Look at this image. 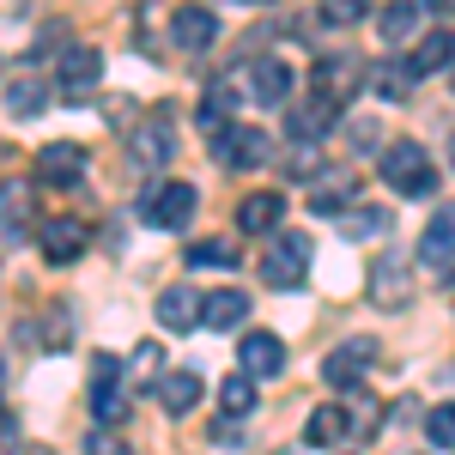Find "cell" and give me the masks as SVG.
<instances>
[{
  "mask_svg": "<svg viewBox=\"0 0 455 455\" xmlns=\"http://www.w3.org/2000/svg\"><path fill=\"white\" fill-rule=\"evenodd\" d=\"M383 182L395 195H431L437 188V164H431V152L413 140H395L383 152Z\"/></svg>",
  "mask_w": 455,
  "mask_h": 455,
  "instance_id": "1",
  "label": "cell"
},
{
  "mask_svg": "<svg viewBox=\"0 0 455 455\" xmlns=\"http://www.w3.org/2000/svg\"><path fill=\"white\" fill-rule=\"evenodd\" d=\"M304 274H310V237L304 231H280L267 243V255H261V280L274 285V291H298Z\"/></svg>",
  "mask_w": 455,
  "mask_h": 455,
  "instance_id": "2",
  "label": "cell"
},
{
  "mask_svg": "<svg viewBox=\"0 0 455 455\" xmlns=\"http://www.w3.org/2000/svg\"><path fill=\"white\" fill-rule=\"evenodd\" d=\"M267 134L261 128H237V122H225V128H212V158L225 164V171H255V164H267Z\"/></svg>",
  "mask_w": 455,
  "mask_h": 455,
  "instance_id": "3",
  "label": "cell"
},
{
  "mask_svg": "<svg viewBox=\"0 0 455 455\" xmlns=\"http://www.w3.org/2000/svg\"><path fill=\"white\" fill-rule=\"evenodd\" d=\"M201 207V195L188 188V182H158L152 195H146V225H158V231H188V219Z\"/></svg>",
  "mask_w": 455,
  "mask_h": 455,
  "instance_id": "4",
  "label": "cell"
},
{
  "mask_svg": "<svg viewBox=\"0 0 455 455\" xmlns=\"http://www.w3.org/2000/svg\"><path fill=\"white\" fill-rule=\"evenodd\" d=\"M407 298H413V267H407V255L383 249V255L371 261V304H377V310H401Z\"/></svg>",
  "mask_w": 455,
  "mask_h": 455,
  "instance_id": "5",
  "label": "cell"
},
{
  "mask_svg": "<svg viewBox=\"0 0 455 455\" xmlns=\"http://www.w3.org/2000/svg\"><path fill=\"white\" fill-rule=\"evenodd\" d=\"M219 43V12L212 6H176L171 12V49L176 55H207Z\"/></svg>",
  "mask_w": 455,
  "mask_h": 455,
  "instance_id": "6",
  "label": "cell"
},
{
  "mask_svg": "<svg viewBox=\"0 0 455 455\" xmlns=\"http://www.w3.org/2000/svg\"><path fill=\"white\" fill-rule=\"evenodd\" d=\"M128 158H134V171H164L176 158V128L171 116H152V122H140L134 134H128Z\"/></svg>",
  "mask_w": 455,
  "mask_h": 455,
  "instance_id": "7",
  "label": "cell"
},
{
  "mask_svg": "<svg viewBox=\"0 0 455 455\" xmlns=\"http://www.w3.org/2000/svg\"><path fill=\"white\" fill-rule=\"evenodd\" d=\"M358 85H364V68L352 55H322L310 73V98H328V104H347Z\"/></svg>",
  "mask_w": 455,
  "mask_h": 455,
  "instance_id": "8",
  "label": "cell"
},
{
  "mask_svg": "<svg viewBox=\"0 0 455 455\" xmlns=\"http://www.w3.org/2000/svg\"><path fill=\"white\" fill-rule=\"evenodd\" d=\"M152 315H158V328L188 334V328H201V322H207V298H201V291H188V285H171V291L152 304Z\"/></svg>",
  "mask_w": 455,
  "mask_h": 455,
  "instance_id": "9",
  "label": "cell"
},
{
  "mask_svg": "<svg viewBox=\"0 0 455 455\" xmlns=\"http://www.w3.org/2000/svg\"><path fill=\"white\" fill-rule=\"evenodd\" d=\"M371 347H377V340H347L340 352H328V358H322V383L328 388H358L364 371H371Z\"/></svg>",
  "mask_w": 455,
  "mask_h": 455,
  "instance_id": "10",
  "label": "cell"
},
{
  "mask_svg": "<svg viewBox=\"0 0 455 455\" xmlns=\"http://www.w3.org/2000/svg\"><path fill=\"white\" fill-rule=\"evenodd\" d=\"M419 261L425 267H437L443 280L455 274V207H443L431 225H425V237H419Z\"/></svg>",
  "mask_w": 455,
  "mask_h": 455,
  "instance_id": "11",
  "label": "cell"
},
{
  "mask_svg": "<svg viewBox=\"0 0 455 455\" xmlns=\"http://www.w3.org/2000/svg\"><path fill=\"white\" fill-rule=\"evenodd\" d=\"M334 122H340V104H328V98H310V104H291V116H285V134H291L298 146H310V140H322Z\"/></svg>",
  "mask_w": 455,
  "mask_h": 455,
  "instance_id": "12",
  "label": "cell"
},
{
  "mask_svg": "<svg viewBox=\"0 0 455 455\" xmlns=\"http://www.w3.org/2000/svg\"><path fill=\"white\" fill-rule=\"evenodd\" d=\"M237 358H243V377H280L285 371V340L280 334H243V347H237Z\"/></svg>",
  "mask_w": 455,
  "mask_h": 455,
  "instance_id": "13",
  "label": "cell"
},
{
  "mask_svg": "<svg viewBox=\"0 0 455 455\" xmlns=\"http://www.w3.org/2000/svg\"><path fill=\"white\" fill-rule=\"evenodd\" d=\"M413 79H419V73L407 68V61H371V68H364V85H371V98H383V104H407V92H413Z\"/></svg>",
  "mask_w": 455,
  "mask_h": 455,
  "instance_id": "14",
  "label": "cell"
},
{
  "mask_svg": "<svg viewBox=\"0 0 455 455\" xmlns=\"http://www.w3.org/2000/svg\"><path fill=\"white\" fill-rule=\"evenodd\" d=\"M55 79H61V92H68V98H79V92H92V85L104 79V55H98V49H68Z\"/></svg>",
  "mask_w": 455,
  "mask_h": 455,
  "instance_id": "15",
  "label": "cell"
},
{
  "mask_svg": "<svg viewBox=\"0 0 455 455\" xmlns=\"http://www.w3.org/2000/svg\"><path fill=\"white\" fill-rule=\"evenodd\" d=\"M36 243H43V255H49L55 267H61V261H73V255L85 249V225L61 212V219H49V225H43V237H36Z\"/></svg>",
  "mask_w": 455,
  "mask_h": 455,
  "instance_id": "16",
  "label": "cell"
},
{
  "mask_svg": "<svg viewBox=\"0 0 455 455\" xmlns=\"http://www.w3.org/2000/svg\"><path fill=\"white\" fill-rule=\"evenodd\" d=\"M79 171H85V152L68 146V140H55V146L36 152V182H79Z\"/></svg>",
  "mask_w": 455,
  "mask_h": 455,
  "instance_id": "17",
  "label": "cell"
},
{
  "mask_svg": "<svg viewBox=\"0 0 455 455\" xmlns=\"http://www.w3.org/2000/svg\"><path fill=\"white\" fill-rule=\"evenodd\" d=\"M280 212H285V195L261 188V195H243V207H237V225H243L249 237H267V231L280 225Z\"/></svg>",
  "mask_w": 455,
  "mask_h": 455,
  "instance_id": "18",
  "label": "cell"
},
{
  "mask_svg": "<svg viewBox=\"0 0 455 455\" xmlns=\"http://www.w3.org/2000/svg\"><path fill=\"white\" fill-rule=\"evenodd\" d=\"M352 188H358V176H352V171H322L310 182V212H340L352 201Z\"/></svg>",
  "mask_w": 455,
  "mask_h": 455,
  "instance_id": "19",
  "label": "cell"
},
{
  "mask_svg": "<svg viewBox=\"0 0 455 455\" xmlns=\"http://www.w3.org/2000/svg\"><path fill=\"white\" fill-rule=\"evenodd\" d=\"M195 401H201V377H195V371H176V377L158 383V407H164L171 419H188V413H195Z\"/></svg>",
  "mask_w": 455,
  "mask_h": 455,
  "instance_id": "20",
  "label": "cell"
},
{
  "mask_svg": "<svg viewBox=\"0 0 455 455\" xmlns=\"http://www.w3.org/2000/svg\"><path fill=\"white\" fill-rule=\"evenodd\" d=\"M450 55H455V36H450V31H425L419 49L407 55V68L425 79V73H443V68H450Z\"/></svg>",
  "mask_w": 455,
  "mask_h": 455,
  "instance_id": "21",
  "label": "cell"
},
{
  "mask_svg": "<svg viewBox=\"0 0 455 455\" xmlns=\"http://www.w3.org/2000/svg\"><path fill=\"white\" fill-rule=\"evenodd\" d=\"M249 92H255V104H280L285 92H291L285 61H255V68H249Z\"/></svg>",
  "mask_w": 455,
  "mask_h": 455,
  "instance_id": "22",
  "label": "cell"
},
{
  "mask_svg": "<svg viewBox=\"0 0 455 455\" xmlns=\"http://www.w3.org/2000/svg\"><path fill=\"white\" fill-rule=\"evenodd\" d=\"M243 315H249V298H243V291H231V285L207 298V328H212V334H219V328H243Z\"/></svg>",
  "mask_w": 455,
  "mask_h": 455,
  "instance_id": "23",
  "label": "cell"
},
{
  "mask_svg": "<svg viewBox=\"0 0 455 455\" xmlns=\"http://www.w3.org/2000/svg\"><path fill=\"white\" fill-rule=\"evenodd\" d=\"M219 413H225V419L255 413V377H243V371H237V377H225V383H219Z\"/></svg>",
  "mask_w": 455,
  "mask_h": 455,
  "instance_id": "24",
  "label": "cell"
},
{
  "mask_svg": "<svg viewBox=\"0 0 455 455\" xmlns=\"http://www.w3.org/2000/svg\"><path fill=\"white\" fill-rule=\"evenodd\" d=\"M92 413H98V431H116V425L128 419V388L98 383V388H92Z\"/></svg>",
  "mask_w": 455,
  "mask_h": 455,
  "instance_id": "25",
  "label": "cell"
},
{
  "mask_svg": "<svg viewBox=\"0 0 455 455\" xmlns=\"http://www.w3.org/2000/svg\"><path fill=\"white\" fill-rule=\"evenodd\" d=\"M304 431H310V443H340L352 431V419H347V407H315Z\"/></svg>",
  "mask_w": 455,
  "mask_h": 455,
  "instance_id": "26",
  "label": "cell"
},
{
  "mask_svg": "<svg viewBox=\"0 0 455 455\" xmlns=\"http://www.w3.org/2000/svg\"><path fill=\"white\" fill-rule=\"evenodd\" d=\"M419 12H425V6H407V0H401V6H388L383 19H377V31H383V43H407V36L419 31Z\"/></svg>",
  "mask_w": 455,
  "mask_h": 455,
  "instance_id": "27",
  "label": "cell"
},
{
  "mask_svg": "<svg viewBox=\"0 0 455 455\" xmlns=\"http://www.w3.org/2000/svg\"><path fill=\"white\" fill-rule=\"evenodd\" d=\"M36 109H43V85L12 79V85H6V116H12V122H25V116H36Z\"/></svg>",
  "mask_w": 455,
  "mask_h": 455,
  "instance_id": "28",
  "label": "cell"
},
{
  "mask_svg": "<svg viewBox=\"0 0 455 455\" xmlns=\"http://www.w3.org/2000/svg\"><path fill=\"white\" fill-rule=\"evenodd\" d=\"M237 261H243V255L225 243V237H207V243L188 249V267H237Z\"/></svg>",
  "mask_w": 455,
  "mask_h": 455,
  "instance_id": "29",
  "label": "cell"
},
{
  "mask_svg": "<svg viewBox=\"0 0 455 455\" xmlns=\"http://www.w3.org/2000/svg\"><path fill=\"white\" fill-rule=\"evenodd\" d=\"M25 212H31V195L19 182H6V249H19V237H25Z\"/></svg>",
  "mask_w": 455,
  "mask_h": 455,
  "instance_id": "30",
  "label": "cell"
},
{
  "mask_svg": "<svg viewBox=\"0 0 455 455\" xmlns=\"http://www.w3.org/2000/svg\"><path fill=\"white\" fill-rule=\"evenodd\" d=\"M158 371H164V352H158V347H134V364H128V383H134V388H146V383H164Z\"/></svg>",
  "mask_w": 455,
  "mask_h": 455,
  "instance_id": "31",
  "label": "cell"
},
{
  "mask_svg": "<svg viewBox=\"0 0 455 455\" xmlns=\"http://www.w3.org/2000/svg\"><path fill=\"white\" fill-rule=\"evenodd\" d=\"M425 437H431L437 450H455V401L431 407V419H425Z\"/></svg>",
  "mask_w": 455,
  "mask_h": 455,
  "instance_id": "32",
  "label": "cell"
},
{
  "mask_svg": "<svg viewBox=\"0 0 455 455\" xmlns=\"http://www.w3.org/2000/svg\"><path fill=\"white\" fill-rule=\"evenodd\" d=\"M340 231H347V237H377V231H388V212H377V207L340 212Z\"/></svg>",
  "mask_w": 455,
  "mask_h": 455,
  "instance_id": "33",
  "label": "cell"
},
{
  "mask_svg": "<svg viewBox=\"0 0 455 455\" xmlns=\"http://www.w3.org/2000/svg\"><path fill=\"white\" fill-rule=\"evenodd\" d=\"M85 455H128V443H122L116 431H92V443H85Z\"/></svg>",
  "mask_w": 455,
  "mask_h": 455,
  "instance_id": "34",
  "label": "cell"
},
{
  "mask_svg": "<svg viewBox=\"0 0 455 455\" xmlns=\"http://www.w3.org/2000/svg\"><path fill=\"white\" fill-rule=\"evenodd\" d=\"M358 12H364L358 0H328V6H322V19H328V25H352Z\"/></svg>",
  "mask_w": 455,
  "mask_h": 455,
  "instance_id": "35",
  "label": "cell"
},
{
  "mask_svg": "<svg viewBox=\"0 0 455 455\" xmlns=\"http://www.w3.org/2000/svg\"><path fill=\"white\" fill-rule=\"evenodd\" d=\"M347 134H352V146H358V152H364V146H377V140H383V128H377L371 116H364V122H352Z\"/></svg>",
  "mask_w": 455,
  "mask_h": 455,
  "instance_id": "36",
  "label": "cell"
},
{
  "mask_svg": "<svg viewBox=\"0 0 455 455\" xmlns=\"http://www.w3.org/2000/svg\"><path fill=\"white\" fill-rule=\"evenodd\" d=\"M450 79H455V73H450Z\"/></svg>",
  "mask_w": 455,
  "mask_h": 455,
  "instance_id": "37",
  "label": "cell"
}]
</instances>
